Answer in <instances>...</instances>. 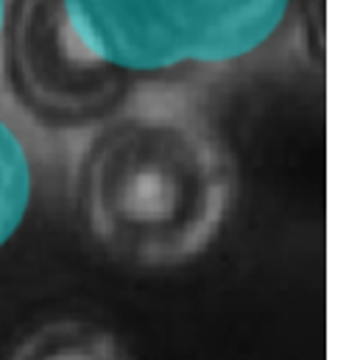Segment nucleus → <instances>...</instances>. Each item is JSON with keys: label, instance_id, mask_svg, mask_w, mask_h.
<instances>
[{"label": "nucleus", "instance_id": "nucleus-1", "mask_svg": "<svg viewBox=\"0 0 360 360\" xmlns=\"http://www.w3.org/2000/svg\"><path fill=\"white\" fill-rule=\"evenodd\" d=\"M238 195L221 131L171 98H129L92 126L76 162V204L92 240L134 269L204 255Z\"/></svg>", "mask_w": 360, "mask_h": 360}, {"label": "nucleus", "instance_id": "nucleus-2", "mask_svg": "<svg viewBox=\"0 0 360 360\" xmlns=\"http://www.w3.org/2000/svg\"><path fill=\"white\" fill-rule=\"evenodd\" d=\"M0 53L14 101L48 129L95 126L134 92L129 79L84 51L62 0H11Z\"/></svg>", "mask_w": 360, "mask_h": 360}, {"label": "nucleus", "instance_id": "nucleus-3", "mask_svg": "<svg viewBox=\"0 0 360 360\" xmlns=\"http://www.w3.org/2000/svg\"><path fill=\"white\" fill-rule=\"evenodd\" d=\"M293 0H148L176 65H232L260 48L290 14Z\"/></svg>", "mask_w": 360, "mask_h": 360}, {"label": "nucleus", "instance_id": "nucleus-4", "mask_svg": "<svg viewBox=\"0 0 360 360\" xmlns=\"http://www.w3.org/2000/svg\"><path fill=\"white\" fill-rule=\"evenodd\" d=\"M62 11L84 51L131 84L179 70L148 0H62Z\"/></svg>", "mask_w": 360, "mask_h": 360}, {"label": "nucleus", "instance_id": "nucleus-5", "mask_svg": "<svg viewBox=\"0 0 360 360\" xmlns=\"http://www.w3.org/2000/svg\"><path fill=\"white\" fill-rule=\"evenodd\" d=\"M8 360H129V355L109 330L79 319H62L34 330Z\"/></svg>", "mask_w": 360, "mask_h": 360}, {"label": "nucleus", "instance_id": "nucleus-6", "mask_svg": "<svg viewBox=\"0 0 360 360\" xmlns=\"http://www.w3.org/2000/svg\"><path fill=\"white\" fill-rule=\"evenodd\" d=\"M34 193L31 157L6 115H0V249L20 229Z\"/></svg>", "mask_w": 360, "mask_h": 360}, {"label": "nucleus", "instance_id": "nucleus-7", "mask_svg": "<svg viewBox=\"0 0 360 360\" xmlns=\"http://www.w3.org/2000/svg\"><path fill=\"white\" fill-rule=\"evenodd\" d=\"M6 8H8V3L0 0V37H3V25H6Z\"/></svg>", "mask_w": 360, "mask_h": 360}]
</instances>
